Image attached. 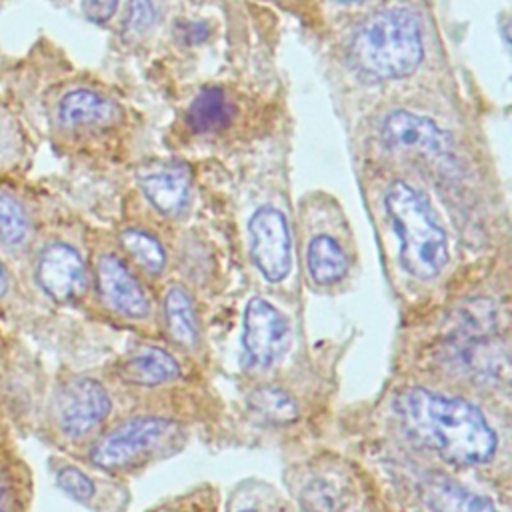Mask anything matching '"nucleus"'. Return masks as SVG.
Instances as JSON below:
<instances>
[{
    "instance_id": "nucleus-20",
    "label": "nucleus",
    "mask_w": 512,
    "mask_h": 512,
    "mask_svg": "<svg viewBox=\"0 0 512 512\" xmlns=\"http://www.w3.org/2000/svg\"><path fill=\"white\" fill-rule=\"evenodd\" d=\"M30 236V218L20 200L0 192V244L20 248Z\"/></svg>"
},
{
    "instance_id": "nucleus-13",
    "label": "nucleus",
    "mask_w": 512,
    "mask_h": 512,
    "mask_svg": "<svg viewBox=\"0 0 512 512\" xmlns=\"http://www.w3.org/2000/svg\"><path fill=\"white\" fill-rule=\"evenodd\" d=\"M422 500L432 512H500L490 500L466 490L442 474H432L422 482Z\"/></svg>"
},
{
    "instance_id": "nucleus-24",
    "label": "nucleus",
    "mask_w": 512,
    "mask_h": 512,
    "mask_svg": "<svg viewBox=\"0 0 512 512\" xmlns=\"http://www.w3.org/2000/svg\"><path fill=\"white\" fill-rule=\"evenodd\" d=\"M118 8V0H82V12L90 22H108Z\"/></svg>"
},
{
    "instance_id": "nucleus-12",
    "label": "nucleus",
    "mask_w": 512,
    "mask_h": 512,
    "mask_svg": "<svg viewBox=\"0 0 512 512\" xmlns=\"http://www.w3.org/2000/svg\"><path fill=\"white\" fill-rule=\"evenodd\" d=\"M118 118V108L112 100L98 92L78 88L62 96L58 102V120L66 128H96L108 126Z\"/></svg>"
},
{
    "instance_id": "nucleus-28",
    "label": "nucleus",
    "mask_w": 512,
    "mask_h": 512,
    "mask_svg": "<svg viewBox=\"0 0 512 512\" xmlns=\"http://www.w3.org/2000/svg\"><path fill=\"white\" fill-rule=\"evenodd\" d=\"M242 512H254V510H242Z\"/></svg>"
},
{
    "instance_id": "nucleus-18",
    "label": "nucleus",
    "mask_w": 512,
    "mask_h": 512,
    "mask_svg": "<svg viewBox=\"0 0 512 512\" xmlns=\"http://www.w3.org/2000/svg\"><path fill=\"white\" fill-rule=\"evenodd\" d=\"M250 412L266 424H288L296 420L298 406L288 392L276 386H260L248 396Z\"/></svg>"
},
{
    "instance_id": "nucleus-14",
    "label": "nucleus",
    "mask_w": 512,
    "mask_h": 512,
    "mask_svg": "<svg viewBox=\"0 0 512 512\" xmlns=\"http://www.w3.org/2000/svg\"><path fill=\"white\" fill-rule=\"evenodd\" d=\"M180 366L174 356L156 346H146L132 354L120 368V376L136 386H158L174 380Z\"/></svg>"
},
{
    "instance_id": "nucleus-9",
    "label": "nucleus",
    "mask_w": 512,
    "mask_h": 512,
    "mask_svg": "<svg viewBox=\"0 0 512 512\" xmlns=\"http://www.w3.org/2000/svg\"><path fill=\"white\" fill-rule=\"evenodd\" d=\"M96 282L102 300L128 318H144L150 312V300L136 276L114 254H102L96 262Z\"/></svg>"
},
{
    "instance_id": "nucleus-17",
    "label": "nucleus",
    "mask_w": 512,
    "mask_h": 512,
    "mask_svg": "<svg viewBox=\"0 0 512 512\" xmlns=\"http://www.w3.org/2000/svg\"><path fill=\"white\" fill-rule=\"evenodd\" d=\"M166 324L172 338L182 346H194L198 340V322L190 296L184 288L172 286L164 298Z\"/></svg>"
},
{
    "instance_id": "nucleus-22",
    "label": "nucleus",
    "mask_w": 512,
    "mask_h": 512,
    "mask_svg": "<svg viewBox=\"0 0 512 512\" xmlns=\"http://www.w3.org/2000/svg\"><path fill=\"white\" fill-rule=\"evenodd\" d=\"M58 486L70 494L74 500H80V502H86L94 496V484L92 480L78 468L74 466H64L58 470Z\"/></svg>"
},
{
    "instance_id": "nucleus-10",
    "label": "nucleus",
    "mask_w": 512,
    "mask_h": 512,
    "mask_svg": "<svg viewBox=\"0 0 512 512\" xmlns=\"http://www.w3.org/2000/svg\"><path fill=\"white\" fill-rule=\"evenodd\" d=\"M386 148L422 156H442L448 150L446 136L428 118L414 116L406 110L390 112L380 128Z\"/></svg>"
},
{
    "instance_id": "nucleus-6",
    "label": "nucleus",
    "mask_w": 512,
    "mask_h": 512,
    "mask_svg": "<svg viewBox=\"0 0 512 512\" xmlns=\"http://www.w3.org/2000/svg\"><path fill=\"white\" fill-rule=\"evenodd\" d=\"M288 342L284 316L264 298H252L244 310L242 346L252 366H270Z\"/></svg>"
},
{
    "instance_id": "nucleus-11",
    "label": "nucleus",
    "mask_w": 512,
    "mask_h": 512,
    "mask_svg": "<svg viewBox=\"0 0 512 512\" xmlns=\"http://www.w3.org/2000/svg\"><path fill=\"white\" fill-rule=\"evenodd\" d=\"M150 204L164 216H178L190 200V172L182 164H158L138 176Z\"/></svg>"
},
{
    "instance_id": "nucleus-8",
    "label": "nucleus",
    "mask_w": 512,
    "mask_h": 512,
    "mask_svg": "<svg viewBox=\"0 0 512 512\" xmlns=\"http://www.w3.org/2000/svg\"><path fill=\"white\" fill-rule=\"evenodd\" d=\"M110 412V396L98 380L74 378L58 400V422L68 438L94 430Z\"/></svg>"
},
{
    "instance_id": "nucleus-26",
    "label": "nucleus",
    "mask_w": 512,
    "mask_h": 512,
    "mask_svg": "<svg viewBox=\"0 0 512 512\" xmlns=\"http://www.w3.org/2000/svg\"><path fill=\"white\" fill-rule=\"evenodd\" d=\"M8 292V274H6V268L2 266L0 262V298Z\"/></svg>"
},
{
    "instance_id": "nucleus-15",
    "label": "nucleus",
    "mask_w": 512,
    "mask_h": 512,
    "mask_svg": "<svg viewBox=\"0 0 512 512\" xmlns=\"http://www.w3.org/2000/svg\"><path fill=\"white\" fill-rule=\"evenodd\" d=\"M306 266L314 284L332 286L346 276L348 256L334 238L316 236L308 244Z\"/></svg>"
},
{
    "instance_id": "nucleus-16",
    "label": "nucleus",
    "mask_w": 512,
    "mask_h": 512,
    "mask_svg": "<svg viewBox=\"0 0 512 512\" xmlns=\"http://www.w3.org/2000/svg\"><path fill=\"white\" fill-rule=\"evenodd\" d=\"M232 116L234 106L230 98L224 94V90L208 88L192 100L186 112V124L196 134H208L226 128Z\"/></svg>"
},
{
    "instance_id": "nucleus-1",
    "label": "nucleus",
    "mask_w": 512,
    "mask_h": 512,
    "mask_svg": "<svg viewBox=\"0 0 512 512\" xmlns=\"http://www.w3.org/2000/svg\"><path fill=\"white\" fill-rule=\"evenodd\" d=\"M394 412L406 432L454 466L488 462L498 438L484 414L462 398L426 388H408L394 400Z\"/></svg>"
},
{
    "instance_id": "nucleus-7",
    "label": "nucleus",
    "mask_w": 512,
    "mask_h": 512,
    "mask_svg": "<svg viewBox=\"0 0 512 512\" xmlns=\"http://www.w3.org/2000/svg\"><path fill=\"white\" fill-rule=\"evenodd\" d=\"M36 282L48 298L68 304L78 300L86 290V266L70 244L52 242L40 252Z\"/></svg>"
},
{
    "instance_id": "nucleus-19",
    "label": "nucleus",
    "mask_w": 512,
    "mask_h": 512,
    "mask_svg": "<svg viewBox=\"0 0 512 512\" xmlns=\"http://www.w3.org/2000/svg\"><path fill=\"white\" fill-rule=\"evenodd\" d=\"M120 242L124 246V250L132 256V260L146 272L150 274H158L164 270L166 264V252L162 248V244L150 236L144 230H136V228H128L120 234Z\"/></svg>"
},
{
    "instance_id": "nucleus-21",
    "label": "nucleus",
    "mask_w": 512,
    "mask_h": 512,
    "mask_svg": "<svg viewBox=\"0 0 512 512\" xmlns=\"http://www.w3.org/2000/svg\"><path fill=\"white\" fill-rule=\"evenodd\" d=\"M302 502L310 512H338L344 506V496L334 484L312 480L302 492Z\"/></svg>"
},
{
    "instance_id": "nucleus-25",
    "label": "nucleus",
    "mask_w": 512,
    "mask_h": 512,
    "mask_svg": "<svg viewBox=\"0 0 512 512\" xmlns=\"http://www.w3.org/2000/svg\"><path fill=\"white\" fill-rule=\"evenodd\" d=\"M0 512H16V498L6 484H0Z\"/></svg>"
},
{
    "instance_id": "nucleus-23",
    "label": "nucleus",
    "mask_w": 512,
    "mask_h": 512,
    "mask_svg": "<svg viewBox=\"0 0 512 512\" xmlns=\"http://www.w3.org/2000/svg\"><path fill=\"white\" fill-rule=\"evenodd\" d=\"M156 20V2L154 0H132L130 8V28L134 32H144Z\"/></svg>"
},
{
    "instance_id": "nucleus-4",
    "label": "nucleus",
    "mask_w": 512,
    "mask_h": 512,
    "mask_svg": "<svg viewBox=\"0 0 512 512\" xmlns=\"http://www.w3.org/2000/svg\"><path fill=\"white\" fill-rule=\"evenodd\" d=\"M178 434V424L168 418L140 416L104 434L92 448L90 460L104 470H120L156 454Z\"/></svg>"
},
{
    "instance_id": "nucleus-27",
    "label": "nucleus",
    "mask_w": 512,
    "mask_h": 512,
    "mask_svg": "<svg viewBox=\"0 0 512 512\" xmlns=\"http://www.w3.org/2000/svg\"><path fill=\"white\" fill-rule=\"evenodd\" d=\"M336 2H340V4H354V2H360V0H336Z\"/></svg>"
},
{
    "instance_id": "nucleus-5",
    "label": "nucleus",
    "mask_w": 512,
    "mask_h": 512,
    "mask_svg": "<svg viewBox=\"0 0 512 512\" xmlns=\"http://www.w3.org/2000/svg\"><path fill=\"white\" fill-rule=\"evenodd\" d=\"M252 258L268 282L286 278L292 266V240L284 214L278 208H258L248 224Z\"/></svg>"
},
{
    "instance_id": "nucleus-3",
    "label": "nucleus",
    "mask_w": 512,
    "mask_h": 512,
    "mask_svg": "<svg viewBox=\"0 0 512 512\" xmlns=\"http://www.w3.org/2000/svg\"><path fill=\"white\" fill-rule=\"evenodd\" d=\"M400 238V262L408 274L430 280L448 262V240L428 198L406 182H394L384 198Z\"/></svg>"
},
{
    "instance_id": "nucleus-2",
    "label": "nucleus",
    "mask_w": 512,
    "mask_h": 512,
    "mask_svg": "<svg viewBox=\"0 0 512 512\" xmlns=\"http://www.w3.org/2000/svg\"><path fill=\"white\" fill-rule=\"evenodd\" d=\"M348 52L352 62L370 76H408L424 54L420 22L406 8L378 12L356 28Z\"/></svg>"
}]
</instances>
